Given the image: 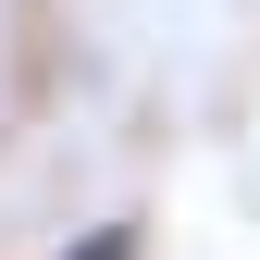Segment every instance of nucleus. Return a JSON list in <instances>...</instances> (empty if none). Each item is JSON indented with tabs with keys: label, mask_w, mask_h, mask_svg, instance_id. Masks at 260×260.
<instances>
[{
	"label": "nucleus",
	"mask_w": 260,
	"mask_h": 260,
	"mask_svg": "<svg viewBox=\"0 0 260 260\" xmlns=\"http://www.w3.org/2000/svg\"><path fill=\"white\" fill-rule=\"evenodd\" d=\"M75 260H137V236H124V223H112V236H87Z\"/></svg>",
	"instance_id": "f257e3e1"
}]
</instances>
